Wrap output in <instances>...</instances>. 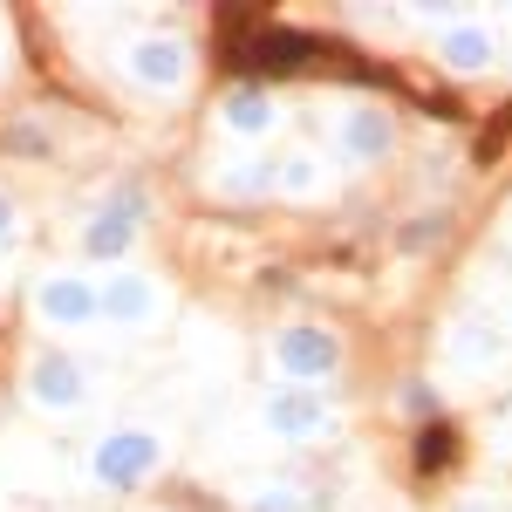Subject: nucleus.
I'll use <instances>...</instances> for the list:
<instances>
[{"mask_svg":"<svg viewBox=\"0 0 512 512\" xmlns=\"http://www.w3.org/2000/svg\"><path fill=\"white\" fill-rule=\"evenodd\" d=\"M226 117H233V130H267V123H274V110H267L260 96H239V103L226 110Z\"/></svg>","mask_w":512,"mask_h":512,"instance_id":"11","label":"nucleus"},{"mask_svg":"<svg viewBox=\"0 0 512 512\" xmlns=\"http://www.w3.org/2000/svg\"><path fill=\"white\" fill-rule=\"evenodd\" d=\"M0 239H14V205L0 198Z\"/></svg>","mask_w":512,"mask_h":512,"instance_id":"13","label":"nucleus"},{"mask_svg":"<svg viewBox=\"0 0 512 512\" xmlns=\"http://www.w3.org/2000/svg\"><path fill=\"white\" fill-rule=\"evenodd\" d=\"M130 219H137V205H130V198L117 205V219L103 212V219L89 226V253H96V260H117L123 246H130Z\"/></svg>","mask_w":512,"mask_h":512,"instance_id":"7","label":"nucleus"},{"mask_svg":"<svg viewBox=\"0 0 512 512\" xmlns=\"http://www.w3.org/2000/svg\"><path fill=\"white\" fill-rule=\"evenodd\" d=\"M137 76L144 82H178L185 76V55H178L171 41H144V48H137Z\"/></svg>","mask_w":512,"mask_h":512,"instance_id":"9","label":"nucleus"},{"mask_svg":"<svg viewBox=\"0 0 512 512\" xmlns=\"http://www.w3.org/2000/svg\"><path fill=\"white\" fill-rule=\"evenodd\" d=\"M451 458H458V431H451V424H424V431H417V472L437 478Z\"/></svg>","mask_w":512,"mask_h":512,"instance_id":"8","label":"nucleus"},{"mask_svg":"<svg viewBox=\"0 0 512 512\" xmlns=\"http://www.w3.org/2000/svg\"><path fill=\"white\" fill-rule=\"evenodd\" d=\"M35 396H41V403H76V396H82L76 362H62V355H48V362H35Z\"/></svg>","mask_w":512,"mask_h":512,"instance_id":"6","label":"nucleus"},{"mask_svg":"<svg viewBox=\"0 0 512 512\" xmlns=\"http://www.w3.org/2000/svg\"><path fill=\"white\" fill-rule=\"evenodd\" d=\"M96 308H110L117 321H144V315H151V287H144V280H130V274H117L103 294H96Z\"/></svg>","mask_w":512,"mask_h":512,"instance_id":"5","label":"nucleus"},{"mask_svg":"<svg viewBox=\"0 0 512 512\" xmlns=\"http://www.w3.org/2000/svg\"><path fill=\"white\" fill-rule=\"evenodd\" d=\"M151 472H158V437L151 431H117L96 451V478H110V485H137Z\"/></svg>","mask_w":512,"mask_h":512,"instance_id":"1","label":"nucleus"},{"mask_svg":"<svg viewBox=\"0 0 512 512\" xmlns=\"http://www.w3.org/2000/svg\"><path fill=\"white\" fill-rule=\"evenodd\" d=\"M41 315L48 321H89L96 315V287H82V280H48V287H41Z\"/></svg>","mask_w":512,"mask_h":512,"instance_id":"3","label":"nucleus"},{"mask_svg":"<svg viewBox=\"0 0 512 512\" xmlns=\"http://www.w3.org/2000/svg\"><path fill=\"white\" fill-rule=\"evenodd\" d=\"M267 417H274V431L308 437V431L321 424V403H315V396H301V390H280L274 403H267Z\"/></svg>","mask_w":512,"mask_h":512,"instance_id":"4","label":"nucleus"},{"mask_svg":"<svg viewBox=\"0 0 512 512\" xmlns=\"http://www.w3.org/2000/svg\"><path fill=\"white\" fill-rule=\"evenodd\" d=\"M485 55H492V48H485V35H472V28H465V35H451V62H458V69H478Z\"/></svg>","mask_w":512,"mask_h":512,"instance_id":"12","label":"nucleus"},{"mask_svg":"<svg viewBox=\"0 0 512 512\" xmlns=\"http://www.w3.org/2000/svg\"><path fill=\"white\" fill-rule=\"evenodd\" d=\"M335 362H342V349H335V335H321V328H287V335H280V369L301 376V383L328 376Z\"/></svg>","mask_w":512,"mask_h":512,"instance_id":"2","label":"nucleus"},{"mask_svg":"<svg viewBox=\"0 0 512 512\" xmlns=\"http://www.w3.org/2000/svg\"><path fill=\"white\" fill-rule=\"evenodd\" d=\"M349 144L362 151V158H376V151L390 144V123L376 117V110H362V117H349Z\"/></svg>","mask_w":512,"mask_h":512,"instance_id":"10","label":"nucleus"}]
</instances>
